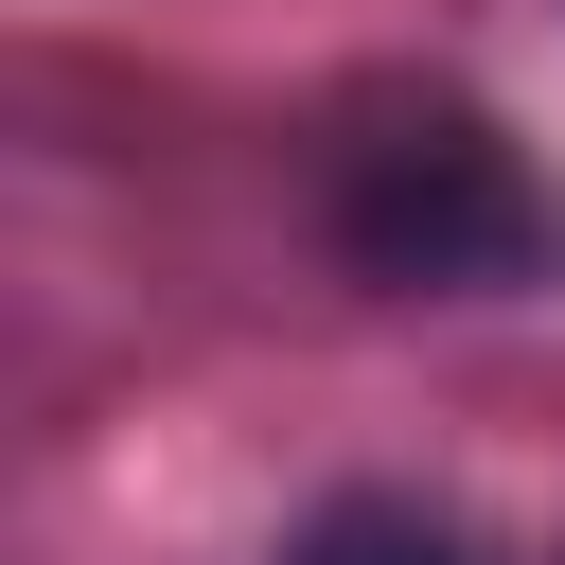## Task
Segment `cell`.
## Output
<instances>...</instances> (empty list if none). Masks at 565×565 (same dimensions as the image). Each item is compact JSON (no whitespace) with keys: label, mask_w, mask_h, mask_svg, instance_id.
Segmentation results:
<instances>
[{"label":"cell","mask_w":565,"mask_h":565,"mask_svg":"<svg viewBox=\"0 0 565 565\" xmlns=\"http://www.w3.org/2000/svg\"><path fill=\"white\" fill-rule=\"evenodd\" d=\"M318 212L406 300H477V282H512L547 247V194H530V159H512V124L477 88H371L335 124V159H318Z\"/></svg>","instance_id":"obj_1"},{"label":"cell","mask_w":565,"mask_h":565,"mask_svg":"<svg viewBox=\"0 0 565 565\" xmlns=\"http://www.w3.org/2000/svg\"><path fill=\"white\" fill-rule=\"evenodd\" d=\"M282 565H494V547H477V512H459V494L353 477V494H318V512L282 530Z\"/></svg>","instance_id":"obj_2"},{"label":"cell","mask_w":565,"mask_h":565,"mask_svg":"<svg viewBox=\"0 0 565 565\" xmlns=\"http://www.w3.org/2000/svg\"><path fill=\"white\" fill-rule=\"evenodd\" d=\"M547 565H565V547H547Z\"/></svg>","instance_id":"obj_3"}]
</instances>
